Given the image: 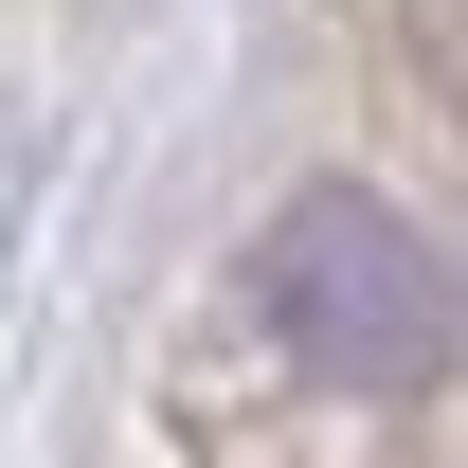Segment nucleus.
Listing matches in <instances>:
<instances>
[{
  "mask_svg": "<svg viewBox=\"0 0 468 468\" xmlns=\"http://www.w3.org/2000/svg\"><path fill=\"white\" fill-rule=\"evenodd\" d=\"M252 324L343 397H432L451 378V252H432V217L324 180V198H289L252 234Z\"/></svg>",
  "mask_w": 468,
  "mask_h": 468,
  "instance_id": "obj_1",
  "label": "nucleus"
}]
</instances>
